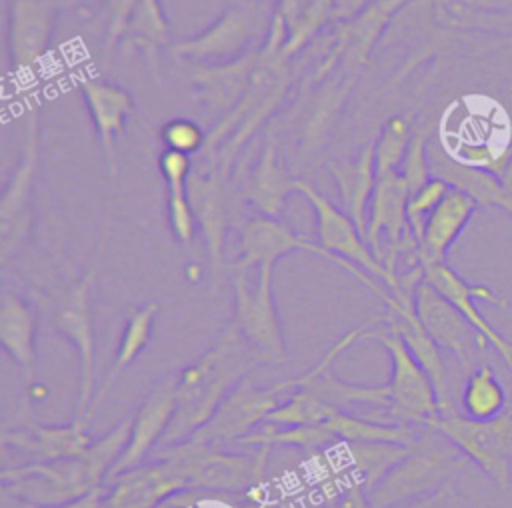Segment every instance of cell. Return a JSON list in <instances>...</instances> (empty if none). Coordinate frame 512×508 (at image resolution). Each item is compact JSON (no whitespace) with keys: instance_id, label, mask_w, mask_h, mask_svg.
<instances>
[{"instance_id":"1","label":"cell","mask_w":512,"mask_h":508,"mask_svg":"<svg viewBox=\"0 0 512 508\" xmlns=\"http://www.w3.org/2000/svg\"><path fill=\"white\" fill-rule=\"evenodd\" d=\"M260 364L262 360L252 346L228 322L216 340L176 374V408L158 446L162 448L190 438Z\"/></svg>"},{"instance_id":"2","label":"cell","mask_w":512,"mask_h":508,"mask_svg":"<svg viewBox=\"0 0 512 508\" xmlns=\"http://www.w3.org/2000/svg\"><path fill=\"white\" fill-rule=\"evenodd\" d=\"M132 416L92 440L82 456L4 466L2 492L36 506H64L102 486L130 440Z\"/></svg>"},{"instance_id":"3","label":"cell","mask_w":512,"mask_h":508,"mask_svg":"<svg viewBox=\"0 0 512 508\" xmlns=\"http://www.w3.org/2000/svg\"><path fill=\"white\" fill-rule=\"evenodd\" d=\"M286 30L280 16H274L268 40L260 48L242 100L218 120L208 132L204 156L214 158L224 176L240 148L282 104L290 86V58L284 52Z\"/></svg>"},{"instance_id":"4","label":"cell","mask_w":512,"mask_h":508,"mask_svg":"<svg viewBox=\"0 0 512 508\" xmlns=\"http://www.w3.org/2000/svg\"><path fill=\"white\" fill-rule=\"evenodd\" d=\"M270 450L268 446H258L252 454H236L186 438L178 444L162 446L154 456L174 460L192 490L244 496L260 504L266 496L264 478Z\"/></svg>"},{"instance_id":"5","label":"cell","mask_w":512,"mask_h":508,"mask_svg":"<svg viewBox=\"0 0 512 508\" xmlns=\"http://www.w3.org/2000/svg\"><path fill=\"white\" fill-rule=\"evenodd\" d=\"M468 458L438 430L422 426L408 454L366 496L374 508H390L458 480Z\"/></svg>"},{"instance_id":"6","label":"cell","mask_w":512,"mask_h":508,"mask_svg":"<svg viewBox=\"0 0 512 508\" xmlns=\"http://www.w3.org/2000/svg\"><path fill=\"white\" fill-rule=\"evenodd\" d=\"M276 4L264 0H240L202 32L172 44V54L190 66H210L234 62L268 40Z\"/></svg>"},{"instance_id":"7","label":"cell","mask_w":512,"mask_h":508,"mask_svg":"<svg viewBox=\"0 0 512 508\" xmlns=\"http://www.w3.org/2000/svg\"><path fill=\"white\" fill-rule=\"evenodd\" d=\"M296 190L308 200L314 210L318 236L316 240L324 250L344 258L346 262H352L354 266L382 282L398 302L414 304L416 286L386 268V264L370 248L364 232L342 208H338L330 198H326L306 180H298Z\"/></svg>"},{"instance_id":"8","label":"cell","mask_w":512,"mask_h":508,"mask_svg":"<svg viewBox=\"0 0 512 508\" xmlns=\"http://www.w3.org/2000/svg\"><path fill=\"white\" fill-rule=\"evenodd\" d=\"M294 250L324 258V260L332 262L334 266L346 270L362 286H366L376 298H380L386 304L388 310L398 306V300L394 298V294L382 282H378L376 278H372L370 274H366L364 270H360L352 262H346L344 258L330 254L328 250H324L312 238H306V236L294 232L290 226H286L278 218L254 216L252 220L244 222V226L240 228L238 260L234 264H230L228 268H230V272L232 270L250 272L252 268H260L262 264H276L282 256H286Z\"/></svg>"},{"instance_id":"9","label":"cell","mask_w":512,"mask_h":508,"mask_svg":"<svg viewBox=\"0 0 512 508\" xmlns=\"http://www.w3.org/2000/svg\"><path fill=\"white\" fill-rule=\"evenodd\" d=\"M106 238L100 242V254ZM100 254L90 264L86 274L66 286L50 294L48 298V316L52 328L72 342L80 360V392L74 418L84 420L88 416V408L94 398V324H92V288L100 270ZM88 424V422H86Z\"/></svg>"},{"instance_id":"10","label":"cell","mask_w":512,"mask_h":508,"mask_svg":"<svg viewBox=\"0 0 512 508\" xmlns=\"http://www.w3.org/2000/svg\"><path fill=\"white\" fill-rule=\"evenodd\" d=\"M40 168V120L30 108L24 118L22 150L0 198V264L8 266L30 238L34 226V192Z\"/></svg>"},{"instance_id":"11","label":"cell","mask_w":512,"mask_h":508,"mask_svg":"<svg viewBox=\"0 0 512 508\" xmlns=\"http://www.w3.org/2000/svg\"><path fill=\"white\" fill-rule=\"evenodd\" d=\"M364 338L382 344L392 360V374L388 382L390 404L384 410L386 422L428 426L440 414L436 388L402 336L382 322L380 326H368Z\"/></svg>"},{"instance_id":"12","label":"cell","mask_w":512,"mask_h":508,"mask_svg":"<svg viewBox=\"0 0 512 508\" xmlns=\"http://www.w3.org/2000/svg\"><path fill=\"white\" fill-rule=\"evenodd\" d=\"M272 274L274 264H262L256 282L248 280L246 270H232L234 312L230 324L244 336L262 364H282L288 358L274 300Z\"/></svg>"},{"instance_id":"13","label":"cell","mask_w":512,"mask_h":508,"mask_svg":"<svg viewBox=\"0 0 512 508\" xmlns=\"http://www.w3.org/2000/svg\"><path fill=\"white\" fill-rule=\"evenodd\" d=\"M430 428L444 434L470 462H474L502 490L512 480V400L492 420H474L462 412L438 414Z\"/></svg>"},{"instance_id":"14","label":"cell","mask_w":512,"mask_h":508,"mask_svg":"<svg viewBox=\"0 0 512 508\" xmlns=\"http://www.w3.org/2000/svg\"><path fill=\"white\" fill-rule=\"evenodd\" d=\"M302 384L300 376L280 380L272 386H254L252 382H240L218 406L214 416L200 426L190 438L208 446H226L240 442L266 422V418L282 406L294 390Z\"/></svg>"},{"instance_id":"15","label":"cell","mask_w":512,"mask_h":508,"mask_svg":"<svg viewBox=\"0 0 512 508\" xmlns=\"http://www.w3.org/2000/svg\"><path fill=\"white\" fill-rule=\"evenodd\" d=\"M414 310L430 338L452 354L466 374L478 366L476 358L484 354L488 340L424 278L414 292Z\"/></svg>"},{"instance_id":"16","label":"cell","mask_w":512,"mask_h":508,"mask_svg":"<svg viewBox=\"0 0 512 508\" xmlns=\"http://www.w3.org/2000/svg\"><path fill=\"white\" fill-rule=\"evenodd\" d=\"M100 508H156L182 490H190L180 466L164 456H154L106 482Z\"/></svg>"},{"instance_id":"17","label":"cell","mask_w":512,"mask_h":508,"mask_svg":"<svg viewBox=\"0 0 512 508\" xmlns=\"http://www.w3.org/2000/svg\"><path fill=\"white\" fill-rule=\"evenodd\" d=\"M424 268V280L432 284L486 340L488 344L500 354V358L506 362L508 370L512 368V342L504 338L490 322L484 318V314L478 310L476 302H486L498 308H506L508 302L504 296H500L496 290H492L486 284H472L464 280L454 268H450L446 262H432L422 266Z\"/></svg>"},{"instance_id":"18","label":"cell","mask_w":512,"mask_h":508,"mask_svg":"<svg viewBox=\"0 0 512 508\" xmlns=\"http://www.w3.org/2000/svg\"><path fill=\"white\" fill-rule=\"evenodd\" d=\"M224 180L226 176L222 174L218 162L214 158H208L204 166H200L198 170H192L190 184H188L190 202L196 214L198 228L204 236L208 260L214 276L226 266L224 246H226L230 210H228Z\"/></svg>"},{"instance_id":"19","label":"cell","mask_w":512,"mask_h":508,"mask_svg":"<svg viewBox=\"0 0 512 508\" xmlns=\"http://www.w3.org/2000/svg\"><path fill=\"white\" fill-rule=\"evenodd\" d=\"M54 32L52 0H12L8 8L6 44L12 68L20 76L36 72L48 54Z\"/></svg>"},{"instance_id":"20","label":"cell","mask_w":512,"mask_h":508,"mask_svg":"<svg viewBox=\"0 0 512 508\" xmlns=\"http://www.w3.org/2000/svg\"><path fill=\"white\" fill-rule=\"evenodd\" d=\"M176 408V374L162 378L132 416L130 440L122 456L110 470V476L126 472L146 462L156 444L162 442Z\"/></svg>"},{"instance_id":"21","label":"cell","mask_w":512,"mask_h":508,"mask_svg":"<svg viewBox=\"0 0 512 508\" xmlns=\"http://www.w3.org/2000/svg\"><path fill=\"white\" fill-rule=\"evenodd\" d=\"M2 446L26 454L32 462H50L62 458L82 456L92 438L84 420L72 418L68 424H28L18 428H4L0 434Z\"/></svg>"},{"instance_id":"22","label":"cell","mask_w":512,"mask_h":508,"mask_svg":"<svg viewBox=\"0 0 512 508\" xmlns=\"http://www.w3.org/2000/svg\"><path fill=\"white\" fill-rule=\"evenodd\" d=\"M80 88L104 152L108 174L110 178H114L118 172L116 140L124 132L126 118L134 110V100L128 90L104 78H92V76L82 78Z\"/></svg>"},{"instance_id":"23","label":"cell","mask_w":512,"mask_h":508,"mask_svg":"<svg viewBox=\"0 0 512 508\" xmlns=\"http://www.w3.org/2000/svg\"><path fill=\"white\" fill-rule=\"evenodd\" d=\"M36 328L34 304L4 286L0 292V344L20 368L30 390L36 386Z\"/></svg>"},{"instance_id":"24","label":"cell","mask_w":512,"mask_h":508,"mask_svg":"<svg viewBox=\"0 0 512 508\" xmlns=\"http://www.w3.org/2000/svg\"><path fill=\"white\" fill-rule=\"evenodd\" d=\"M258 54L260 50H254L234 62L190 66L188 78L196 98L216 116H226L242 100Z\"/></svg>"},{"instance_id":"25","label":"cell","mask_w":512,"mask_h":508,"mask_svg":"<svg viewBox=\"0 0 512 508\" xmlns=\"http://www.w3.org/2000/svg\"><path fill=\"white\" fill-rule=\"evenodd\" d=\"M298 178H292L278 154L276 140L270 136L252 172L244 176L242 198L258 216L278 218L296 190Z\"/></svg>"},{"instance_id":"26","label":"cell","mask_w":512,"mask_h":508,"mask_svg":"<svg viewBox=\"0 0 512 508\" xmlns=\"http://www.w3.org/2000/svg\"><path fill=\"white\" fill-rule=\"evenodd\" d=\"M478 204L462 190L450 188L440 204L432 210L426 220L424 234L418 242L414 266H426L432 262H446V254L458 240Z\"/></svg>"},{"instance_id":"27","label":"cell","mask_w":512,"mask_h":508,"mask_svg":"<svg viewBox=\"0 0 512 508\" xmlns=\"http://www.w3.org/2000/svg\"><path fill=\"white\" fill-rule=\"evenodd\" d=\"M428 156H430L432 176L442 178L444 182L450 184V188L462 190L464 194L474 198L478 206H492V208L504 210L506 214H512L510 198L504 190L502 180L494 172L464 164L452 158L448 150L428 148Z\"/></svg>"},{"instance_id":"28","label":"cell","mask_w":512,"mask_h":508,"mask_svg":"<svg viewBox=\"0 0 512 508\" xmlns=\"http://www.w3.org/2000/svg\"><path fill=\"white\" fill-rule=\"evenodd\" d=\"M410 450V444L394 442H338L332 446L334 460L344 478L368 492Z\"/></svg>"},{"instance_id":"29","label":"cell","mask_w":512,"mask_h":508,"mask_svg":"<svg viewBox=\"0 0 512 508\" xmlns=\"http://www.w3.org/2000/svg\"><path fill=\"white\" fill-rule=\"evenodd\" d=\"M332 178L338 186L342 210L356 222L366 236L368 208L376 188L378 172L374 160V142L366 144L354 160H340L330 164Z\"/></svg>"},{"instance_id":"30","label":"cell","mask_w":512,"mask_h":508,"mask_svg":"<svg viewBox=\"0 0 512 508\" xmlns=\"http://www.w3.org/2000/svg\"><path fill=\"white\" fill-rule=\"evenodd\" d=\"M160 174L168 188L166 210H168V226L178 244H190L194 240L198 222L190 202V176H192V156L164 150L158 158Z\"/></svg>"},{"instance_id":"31","label":"cell","mask_w":512,"mask_h":508,"mask_svg":"<svg viewBox=\"0 0 512 508\" xmlns=\"http://www.w3.org/2000/svg\"><path fill=\"white\" fill-rule=\"evenodd\" d=\"M156 314H158V304L156 302H146V304H142V306H138L130 312V316H128V320L122 328V334H120L114 364L108 370L106 378L102 380L100 388L94 392V398H92V404H90L88 416H86L88 424L94 418L100 404L104 402V398L108 396V392L112 390V386L116 384V380L126 372V368H130L134 364V360L148 346V342L152 338V328H154Z\"/></svg>"},{"instance_id":"32","label":"cell","mask_w":512,"mask_h":508,"mask_svg":"<svg viewBox=\"0 0 512 508\" xmlns=\"http://www.w3.org/2000/svg\"><path fill=\"white\" fill-rule=\"evenodd\" d=\"M276 14L286 30L288 58L298 54L330 20H336L334 0H278Z\"/></svg>"},{"instance_id":"33","label":"cell","mask_w":512,"mask_h":508,"mask_svg":"<svg viewBox=\"0 0 512 508\" xmlns=\"http://www.w3.org/2000/svg\"><path fill=\"white\" fill-rule=\"evenodd\" d=\"M436 24L450 30H506L512 14L502 0H430Z\"/></svg>"},{"instance_id":"34","label":"cell","mask_w":512,"mask_h":508,"mask_svg":"<svg viewBox=\"0 0 512 508\" xmlns=\"http://www.w3.org/2000/svg\"><path fill=\"white\" fill-rule=\"evenodd\" d=\"M170 38V22L164 14L160 0H136V6L132 10L130 24L124 32V38L120 44L130 50H142L148 58V64L156 72L158 66V52L168 44Z\"/></svg>"},{"instance_id":"35","label":"cell","mask_w":512,"mask_h":508,"mask_svg":"<svg viewBox=\"0 0 512 508\" xmlns=\"http://www.w3.org/2000/svg\"><path fill=\"white\" fill-rule=\"evenodd\" d=\"M510 400L504 386L496 378L494 368L488 362L478 364L466 374V382L460 394L462 414L474 420H492L508 408Z\"/></svg>"},{"instance_id":"36","label":"cell","mask_w":512,"mask_h":508,"mask_svg":"<svg viewBox=\"0 0 512 508\" xmlns=\"http://www.w3.org/2000/svg\"><path fill=\"white\" fill-rule=\"evenodd\" d=\"M412 136L414 130L406 116L396 114L382 124L380 134L374 140V160L378 176L388 172H400Z\"/></svg>"},{"instance_id":"37","label":"cell","mask_w":512,"mask_h":508,"mask_svg":"<svg viewBox=\"0 0 512 508\" xmlns=\"http://www.w3.org/2000/svg\"><path fill=\"white\" fill-rule=\"evenodd\" d=\"M448 190H450L448 182H444L442 178L432 176L420 190L410 194V198H408V224H410V232L416 238V242H420L428 216L440 204V200L446 196Z\"/></svg>"},{"instance_id":"38","label":"cell","mask_w":512,"mask_h":508,"mask_svg":"<svg viewBox=\"0 0 512 508\" xmlns=\"http://www.w3.org/2000/svg\"><path fill=\"white\" fill-rule=\"evenodd\" d=\"M206 132L200 124L190 118H174L168 120L160 130V140L164 142V150H174L186 156L198 154L206 146Z\"/></svg>"},{"instance_id":"39","label":"cell","mask_w":512,"mask_h":508,"mask_svg":"<svg viewBox=\"0 0 512 508\" xmlns=\"http://www.w3.org/2000/svg\"><path fill=\"white\" fill-rule=\"evenodd\" d=\"M400 174L406 180L410 194L420 190L432 178L430 156H428V136L424 130H414L408 152L400 166Z\"/></svg>"},{"instance_id":"40","label":"cell","mask_w":512,"mask_h":508,"mask_svg":"<svg viewBox=\"0 0 512 508\" xmlns=\"http://www.w3.org/2000/svg\"><path fill=\"white\" fill-rule=\"evenodd\" d=\"M136 0H106L104 2V58L106 62L122 42L130 24Z\"/></svg>"},{"instance_id":"41","label":"cell","mask_w":512,"mask_h":508,"mask_svg":"<svg viewBox=\"0 0 512 508\" xmlns=\"http://www.w3.org/2000/svg\"><path fill=\"white\" fill-rule=\"evenodd\" d=\"M390 508H474L472 502L456 488V480L440 486L438 490L418 496L414 500L390 506Z\"/></svg>"},{"instance_id":"42","label":"cell","mask_w":512,"mask_h":508,"mask_svg":"<svg viewBox=\"0 0 512 508\" xmlns=\"http://www.w3.org/2000/svg\"><path fill=\"white\" fill-rule=\"evenodd\" d=\"M290 508H374L366 496V492L362 490V486L352 484L348 488H344L342 492L330 496V498H322L320 504L314 506H290Z\"/></svg>"},{"instance_id":"43","label":"cell","mask_w":512,"mask_h":508,"mask_svg":"<svg viewBox=\"0 0 512 508\" xmlns=\"http://www.w3.org/2000/svg\"><path fill=\"white\" fill-rule=\"evenodd\" d=\"M104 492H106V484L98 486L96 490H92L84 498H80L76 502H70V504H64V506H36V504H28L24 500L12 498V496L2 492V508H100Z\"/></svg>"},{"instance_id":"44","label":"cell","mask_w":512,"mask_h":508,"mask_svg":"<svg viewBox=\"0 0 512 508\" xmlns=\"http://www.w3.org/2000/svg\"><path fill=\"white\" fill-rule=\"evenodd\" d=\"M374 0H334L336 22H346L364 12Z\"/></svg>"},{"instance_id":"45","label":"cell","mask_w":512,"mask_h":508,"mask_svg":"<svg viewBox=\"0 0 512 508\" xmlns=\"http://www.w3.org/2000/svg\"><path fill=\"white\" fill-rule=\"evenodd\" d=\"M500 180H502L504 190H506V194L510 198V204H512V154H510V158H508V162H506V166H504V170L500 174Z\"/></svg>"},{"instance_id":"46","label":"cell","mask_w":512,"mask_h":508,"mask_svg":"<svg viewBox=\"0 0 512 508\" xmlns=\"http://www.w3.org/2000/svg\"><path fill=\"white\" fill-rule=\"evenodd\" d=\"M264 2H270V4H278V0H264Z\"/></svg>"},{"instance_id":"47","label":"cell","mask_w":512,"mask_h":508,"mask_svg":"<svg viewBox=\"0 0 512 508\" xmlns=\"http://www.w3.org/2000/svg\"><path fill=\"white\" fill-rule=\"evenodd\" d=\"M250 508H260V506H258V504H256V506H250Z\"/></svg>"},{"instance_id":"48","label":"cell","mask_w":512,"mask_h":508,"mask_svg":"<svg viewBox=\"0 0 512 508\" xmlns=\"http://www.w3.org/2000/svg\"><path fill=\"white\" fill-rule=\"evenodd\" d=\"M510 374H512V368H510Z\"/></svg>"}]
</instances>
